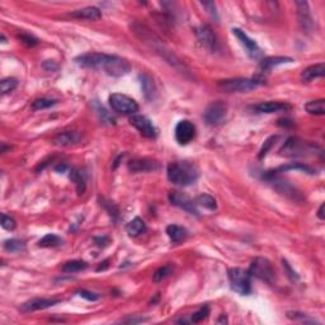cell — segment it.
Returning a JSON list of instances; mask_svg holds the SVG:
<instances>
[{
    "instance_id": "obj_50",
    "label": "cell",
    "mask_w": 325,
    "mask_h": 325,
    "mask_svg": "<svg viewBox=\"0 0 325 325\" xmlns=\"http://www.w3.org/2000/svg\"><path fill=\"white\" fill-rule=\"evenodd\" d=\"M1 42L3 43H5L6 41H5V37H4V34H1Z\"/></svg>"
},
{
    "instance_id": "obj_4",
    "label": "cell",
    "mask_w": 325,
    "mask_h": 325,
    "mask_svg": "<svg viewBox=\"0 0 325 325\" xmlns=\"http://www.w3.org/2000/svg\"><path fill=\"white\" fill-rule=\"evenodd\" d=\"M322 150L319 146L311 142L302 141L297 137H290L281 148L280 154L286 158H304L316 155V151Z\"/></svg>"
},
{
    "instance_id": "obj_39",
    "label": "cell",
    "mask_w": 325,
    "mask_h": 325,
    "mask_svg": "<svg viewBox=\"0 0 325 325\" xmlns=\"http://www.w3.org/2000/svg\"><path fill=\"white\" fill-rule=\"evenodd\" d=\"M1 226H3V229L5 230H14L15 226H17V223L13 217L6 216L5 214L1 215Z\"/></svg>"
},
{
    "instance_id": "obj_23",
    "label": "cell",
    "mask_w": 325,
    "mask_h": 325,
    "mask_svg": "<svg viewBox=\"0 0 325 325\" xmlns=\"http://www.w3.org/2000/svg\"><path fill=\"white\" fill-rule=\"evenodd\" d=\"M289 170H300V172H305L307 174H315L316 169H313L311 166L306 165V164H302V162H292L289 165H282L278 166V168L273 169V170H269V174H280V173L289 172Z\"/></svg>"
},
{
    "instance_id": "obj_14",
    "label": "cell",
    "mask_w": 325,
    "mask_h": 325,
    "mask_svg": "<svg viewBox=\"0 0 325 325\" xmlns=\"http://www.w3.org/2000/svg\"><path fill=\"white\" fill-rule=\"evenodd\" d=\"M232 34H234L236 38L240 41L241 45L245 47L247 50V54L249 55L252 59H258L260 55H262V50L259 48V46L257 45V42L254 39L250 38L244 31H241L240 28H232Z\"/></svg>"
},
{
    "instance_id": "obj_13",
    "label": "cell",
    "mask_w": 325,
    "mask_h": 325,
    "mask_svg": "<svg viewBox=\"0 0 325 325\" xmlns=\"http://www.w3.org/2000/svg\"><path fill=\"white\" fill-rule=\"evenodd\" d=\"M196 136V127L191 121L183 120L181 122H178L175 126V140L178 144L187 145L190 144Z\"/></svg>"
},
{
    "instance_id": "obj_45",
    "label": "cell",
    "mask_w": 325,
    "mask_h": 325,
    "mask_svg": "<svg viewBox=\"0 0 325 325\" xmlns=\"http://www.w3.org/2000/svg\"><path fill=\"white\" fill-rule=\"evenodd\" d=\"M21 39L24 43H27L28 46H36L37 43H38V41H37L36 38H33L32 36H27V34H22Z\"/></svg>"
},
{
    "instance_id": "obj_42",
    "label": "cell",
    "mask_w": 325,
    "mask_h": 325,
    "mask_svg": "<svg viewBox=\"0 0 325 325\" xmlns=\"http://www.w3.org/2000/svg\"><path fill=\"white\" fill-rule=\"evenodd\" d=\"M79 296H81L83 298L88 300V301H97V300H99L100 296L98 293H94V292L87 291V290H81V291L78 292Z\"/></svg>"
},
{
    "instance_id": "obj_8",
    "label": "cell",
    "mask_w": 325,
    "mask_h": 325,
    "mask_svg": "<svg viewBox=\"0 0 325 325\" xmlns=\"http://www.w3.org/2000/svg\"><path fill=\"white\" fill-rule=\"evenodd\" d=\"M109 104L112 109L124 115H135L139 111V104L135 99L130 98L126 94L113 93L109 96Z\"/></svg>"
},
{
    "instance_id": "obj_21",
    "label": "cell",
    "mask_w": 325,
    "mask_h": 325,
    "mask_svg": "<svg viewBox=\"0 0 325 325\" xmlns=\"http://www.w3.org/2000/svg\"><path fill=\"white\" fill-rule=\"evenodd\" d=\"M324 75H325V64L319 63L306 67V69L301 72V80L309 83V81H313L315 80V79L323 78Z\"/></svg>"
},
{
    "instance_id": "obj_37",
    "label": "cell",
    "mask_w": 325,
    "mask_h": 325,
    "mask_svg": "<svg viewBox=\"0 0 325 325\" xmlns=\"http://www.w3.org/2000/svg\"><path fill=\"white\" fill-rule=\"evenodd\" d=\"M208 315H210V307L203 306V307H201L198 311H196V313L191 316L190 323H193V324L201 323V322H203V320H205Z\"/></svg>"
},
{
    "instance_id": "obj_7",
    "label": "cell",
    "mask_w": 325,
    "mask_h": 325,
    "mask_svg": "<svg viewBox=\"0 0 325 325\" xmlns=\"http://www.w3.org/2000/svg\"><path fill=\"white\" fill-rule=\"evenodd\" d=\"M248 272H249L252 277L258 278V280L269 283V285L273 283L274 278H276V273H274V268L272 263L267 258H262V257H258L250 263Z\"/></svg>"
},
{
    "instance_id": "obj_5",
    "label": "cell",
    "mask_w": 325,
    "mask_h": 325,
    "mask_svg": "<svg viewBox=\"0 0 325 325\" xmlns=\"http://www.w3.org/2000/svg\"><path fill=\"white\" fill-rule=\"evenodd\" d=\"M259 85H262L260 80L248 78L225 79V80L217 81V88L225 93H247L258 88Z\"/></svg>"
},
{
    "instance_id": "obj_16",
    "label": "cell",
    "mask_w": 325,
    "mask_h": 325,
    "mask_svg": "<svg viewBox=\"0 0 325 325\" xmlns=\"http://www.w3.org/2000/svg\"><path fill=\"white\" fill-rule=\"evenodd\" d=\"M196 36L197 39L199 41V43L205 48H207L208 51H215V50H216L217 39L214 33V31L211 30L210 26H207V24L199 26L196 30Z\"/></svg>"
},
{
    "instance_id": "obj_31",
    "label": "cell",
    "mask_w": 325,
    "mask_h": 325,
    "mask_svg": "<svg viewBox=\"0 0 325 325\" xmlns=\"http://www.w3.org/2000/svg\"><path fill=\"white\" fill-rule=\"evenodd\" d=\"M88 267V263L84 262V260H69L65 264L63 265V272L65 273H75V272H80L84 271L85 268Z\"/></svg>"
},
{
    "instance_id": "obj_28",
    "label": "cell",
    "mask_w": 325,
    "mask_h": 325,
    "mask_svg": "<svg viewBox=\"0 0 325 325\" xmlns=\"http://www.w3.org/2000/svg\"><path fill=\"white\" fill-rule=\"evenodd\" d=\"M305 111L310 115L315 116H323L325 115V100L324 99H316L310 100L305 104Z\"/></svg>"
},
{
    "instance_id": "obj_11",
    "label": "cell",
    "mask_w": 325,
    "mask_h": 325,
    "mask_svg": "<svg viewBox=\"0 0 325 325\" xmlns=\"http://www.w3.org/2000/svg\"><path fill=\"white\" fill-rule=\"evenodd\" d=\"M169 201L173 206L178 208H182L183 211L188 212L190 215H195V216H198L199 212L197 210L196 202H193L190 197L184 195V193L178 192V191H173V192L169 193Z\"/></svg>"
},
{
    "instance_id": "obj_25",
    "label": "cell",
    "mask_w": 325,
    "mask_h": 325,
    "mask_svg": "<svg viewBox=\"0 0 325 325\" xmlns=\"http://www.w3.org/2000/svg\"><path fill=\"white\" fill-rule=\"evenodd\" d=\"M293 63V59L286 58V56H272V58H265L260 61V69L267 71L273 67L278 66V65H283V64Z\"/></svg>"
},
{
    "instance_id": "obj_48",
    "label": "cell",
    "mask_w": 325,
    "mask_h": 325,
    "mask_svg": "<svg viewBox=\"0 0 325 325\" xmlns=\"http://www.w3.org/2000/svg\"><path fill=\"white\" fill-rule=\"evenodd\" d=\"M108 263H109V260H108V259H107V260H104V262H103V263H100V265H99V267L97 268V271H98V272H100V271H104L105 268L108 267Z\"/></svg>"
},
{
    "instance_id": "obj_22",
    "label": "cell",
    "mask_w": 325,
    "mask_h": 325,
    "mask_svg": "<svg viewBox=\"0 0 325 325\" xmlns=\"http://www.w3.org/2000/svg\"><path fill=\"white\" fill-rule=\"evenodd\" d=\"M71 17L78 19H88V21H98L102 18V12L97 6H85L83 9L72 12Z\"/></svg>"
},
{
    "instance_id": "obj_12",
    "label": "cell",
    "mask_w": 325,
    "mask_h": 325,
    "mask_svg": "<svg viewBox=\"0 0 325 325\" xmlns=\"http://www.w3.org/2000/svg\"><path fill=\"white\" fill-rule=\"evenodd\" d=\"M130 124L132 125L142 136L148 139H155L158 135V131L150 120L146 116L142 115H132L130 118Z\"/></svg>"
},
{
    "instance_id": "obj_26",
    "label": "cell",
    "mask_w": 325,
    "mask_h": 325,
    "mask_svg": "<svg viewBox=\"0 0 325 325\" xmlns=\"http://www.w3.org/2000/svg\"><path fill=\"white\" fill-rule=\"evenodd\" d=\"M166 234H168L169 239L174 244L181 243V241H183L184 239L188 236L187 229H184L183 226L179 225H169L168 228H166Z\"/></svg>"
},
{
    "instance_id": "obj_18",
    "label": "cell",
    "mask_w": 325,
    "mask_h": 325,
    "mask_svg": "<svg viewBox=\"0 0 325 325\" xmlns=\"http://www.w3.org/2000/svg\"><path fill=\"white\" fill-rule=\"evenodd\" d=\"M253 109L258 113H277V112H286L289 109H291V105L289 103H283V102H263L259 103V104L254 105Z\"/></svg>"
},
{
    "instance_id": "obj_46",
    "label": "cell",
    "mask_w": 325,
    "mask_h": 325,
    "mask_svg": "<svg viewBox=\"0 0 325 325\" xmlns=\"http://www.w3.org/2000/svg\"><path fill=\"white\" fill-rule=\"evenodd\" d=\"M124 323H144V322H148V319H144V318H139V319H136V318H130V319H125L122 320Z\"/></svg>"
},
{
    "instance_id": "obj_38",
    "label": "cell",
    "mask_w": 325,
    "mask_h": 325,
    "mask_svg": "<svg viewBox=\"0 0 325 325\" xmlns=\"http://www.w3.org/2000/svg\"><path fill=\"white\" fill-rule=\"evenodd\" d=\"M276 140H277V136H271V137H269V139H268L267 141L264 142V145H263L262 150L259 151V155H258L259 159H263V158H264L265 155H267L268 151H269V149H271L272 146H273V144H274V141H276Z\"/></svg>"
},
{
    "instance_id": "obj_9",
    "label": "cell",
    "mask_w": 325,
    "mask_h": 325,
    "mask_svg": "<svg viewBox=\"0 0 325 325\" xmlns=\"http://www.w3.org/2000/svg\"><path fill=\"white\" fill-rule=\"evenodd\" d=\"M228 115V104L223 100H215L210 103L203 113V120L208 126H217L223 124Z\"/></svg>"
},
{
    "instance_id": "obj_20",
    "label": "cell",
    "mask_w": 325,
    "mask_h": 325,
    "mask_svg": "<svg viewBox=\"0 0 325 325\" xmlns=\"http://www.w3.org/2000/svg\"><path fill=\"white\" fill-rule=\"evenodd\" d=\"M80 141V133L76 132V131H64L60 132L59 135H56L52 140L55 145L58 146H63V148H66V146H72V145L78 144Z\"/></svg>"
},
{
    "instance_id": "obj_17",
    "label": "cell",
    "mask_w": 325,
    "mask_h": 325,
    "mask_svg": "<svg viewBox=\"0 0 325 325\" xmlns=\"http://www.w3.org/2000/svg\"><path fill=\"white\" fill-rule=\"evenodd\" d=\"M61 300L59 298H32L30 301H26L21 305V311L23 313H33L37 310H43V309H48V307L54 306V305L59 304Z\"/></svg>"
},
{
    "instance_id": "obj_49",
    "label": "cell",
    "mask_w": 325,
    "mask_h": 325,
    "mask_svg": "<svg viewBox=\"0 0 325 325\" xmlns=\"http://www.w3.org/2000/svg\"><path fill=\"white\" fill-rule=\"evenodd\" d=\"M221 323H225V324H228V319H226V318L224 315H221L220 319L217 320V324H221Z\"/></svg>"
},
{
    "instance_id": "obj_29",
    "label": "cell",
    "mask_w": 325,
    "mask_h": 325,
    "mask_svg": "<svg viewBox=\"0 0 325 325\" xmlns=\"http://www.w3.org/2000/svg\"><path fill=\"white\" fill-rule=\"evenodd\" d=\"M173 272H174V265L172 263H166V264L162 265L155 271V273L153 274V281L154 282H160V281L168 278L170 274H173Z\"/></svg>"
},
{
    "instance_id": "obj_36",
    "label": "cell",
    "mask_w": 325,
    "mask_h": 325,
    "mask_svg": "<svg viewBox=\"0 0 325 325\" xmlns=\"http://www.w3.org/2000/svg\"><path fill=\"white\" fill-rule=\"evenodd\" d=\"M18 85V80L14 78H6L1 80L0 83V88H1V94H8L10 92H13Z\"/></svg>"
},
{
    "instance_id": "obj_43",
    "label": "cell",
    "mask_w": 325,
    "mask_h": 325,
    "mask_svg": "<svg viewBox=\"0 0 325 325\" xmlns=\"http://www.w3.org/2000/svg\"><path fill=\"white\" fill-rule=\"evenodd\" d=\"M104 207H105V210L108 211V214L111 215V217H113L115 220H117L118 216H120V215H118L120 214V211H118L117 206H116L113 202H105Z\"/></svg>"
},
{
    "instance_id": "obj_1",
    "label": "cell",
    "mask_w": 325,
    "mask_h": 325,
    "mask_svg": "<svg viewBox=\"0 0 325 325\" xmlns=\"http://www.w3.org/2000/svg\"><path fill=\"white\" fill-rule=\"evenodd\" d=\"M75 63L81 67L102 70L115 78H121L129 74L131 70V64L124 58L116 55L100 54V52H88L75 59Z\"/></svg>"
},
{
    "instance_id": "obj_40",
    "label": "cell",
    "mask_w": 325,
    "mask_h": 325,
    "mask_svg": "<svg viewBox=\"0 0 325 325\" xmlns=\"http://www.w3.org/2000/svg\"><path fill=\"white\" fill-rule=\"evenodd\" d=\"M201 5L203 6L206 9V12L208 13V14L212 17L214 19H219V15H217V10H216V5H215L214 1H203V3H201Z\"/></svg>"
},
{
    "instance_id": "obj_34",
    "label": "cell",
    "mask_w": 325,
    "mask_h": 325,
    "mask_svg": "<svg viewBox=\"0 0 325 325\" xmlns=\"http://www.w3.org/2000/svg\"><path fill=\"white\" fill-rule=\"evenodd\" d=\"M70 179H71L74 183L76 184V191H78V195H83L85 192V181L83 175L80 174V172L75 170V169H72L71 172H70Z\"/></svg>"
},
{
    "instance_id": "obj_15",
    "label": "cell",
    "mask_w": 325,
    "mask_h": 325,
    "mask_svg": "<svg viewBox=\"0 0 325 325\" xmlns=\"http://www.w3.org/2000/svg\"><path fill=\"white\" fill-rule=\"evenodd\" d=\"M296 8H297V17L300 27L302 28L304 32L310 33L314 28L313 17H311L310 8H309V3L306 1H296Z\"/></svg>"
},
{
    "instance_id": "obj_27",
    "label": "cell",
    "mask_w": 325,
    "mask_h": 325,
    "mask_svg": "<svg viewBox=\"0 0 325 325\" xmlns=\"http://www.w3.org/2000/svg\"><path fill=\"white\" fill-rule=\"evenodd\" d=\"M126 231L130 236H132V238H136V236H139L140 234L146 231V225L142 221V219L140 217H135L133 220L130 221L126 226Z\"/></svg>"
},
{
    "instance_id": "obj_32",
    "label": "cell",
    "mask_w": 325,
    "mask_h": 325,
    "mask_svg": "<svg viewBox=\"0 0 325 325\" xmlns=\"http://www.w3.org/2000/svg\"><path fill=\"white\" fill-rule=\"evenodd\" d=\"M4 249L6 252H10V253H19V252H23L26 249V244L23 240H19V239H8V240L4 241Z\"/></svg>"
},
{
    "instance_id": "obj_3",
    "label": "cell",
    "mask_w": 325,
    "mask_h": 325,
    "mask_svg": "<svg viewBox=\"0 0 325 325\" xmlns=\"http://www.w3.org/2000/svg\"><path fill=\"white\" fill-rule=\"evenodd\" d=\"M168 179L175 186L187 187L193 184L198 179V169L190 162H170L166 168Z\"/></svg>"
},
{
    "instance_id": "obj_41",
    "label": "cell",
    "mask_w": 325,
    "mask_h": 325,
    "mask_svg": "<svg viewBox=\"0 0 325 325\" xmlns=\"http://www.w3.org/2000/svg\"><path fill=\"white\" fill-rule=\"evenodd\" d=\"M289 316V319L295 320V322H302V323H316L314 319H310V318H307L305 314H300V313H289L287 314Z\"/></svg>"
},
{
    "instance_id": "obj_19",
    "label": "cell",
    "mask_w": 325,
    "mask_h": 325,
    "mask_svg": "<svg viewBox=\"0 0 325 325\" xmlns=\"http://www.w3.org/2000/svg\"><path fill=\"white\" fill-rule=\"evenodd\" d=\"M158 168H159L158 162L151 159H135L129 162V169L132 173L153 172Z\"/></svg>"
},
{
    "instance_id": "obj_30",
    "label": "cell",
    "mask_w": 325,
    "mask_h": 325,
    "mask_svg": "<svg viewBox=\"0 0 325 325\" xmlns=\"http://www.w3.org/2000/svg\"><path fill=\"white\" fill-rule=\"evenodd\" d=\"M63 243L64 240L59 236V235L47 234L38 241V245L41 248H56V247H60Z\"/></svg>"
},
{
    "instance_id": "obj_35",
    "label": "cell",
    "mask_w": 325,
    "mask_h": 325,
    "mask_svg": "<svg viewBox=\"0 0 325 325\" xmlns=\"http://www.w3.org/2000/svg\"><path fill=\"white\" fill-rule=\"evenodd\" d=\"M58 103L56 99H50V98H38V99L32 102V109L33 111H39V109H46L48 107H52Z\"/></svg>"
},
{
    "instance_id": "obj_6",
    "label": "cell",
    "mask_w": 325,
    "mask_h": 325,
    "mask_svg": "<svg viewBox=\"0 0 325 325\" xmlns=\"http://www.w3.org/2000/svg\"><path fill=\"white\" fill-rule=\"evenodd\" d=\"M228 274H229L230 287L232 291L238 292L239 295H249L252 292V282H250L252 276L249 272L243 268H231Z\"/></svg>"
},
{
    "instance_id": "obj_10",
    "label": "cell",
    "mask_w": 325,
    "mask_h": 325,
    "mask_svg": "<svg viewBox=\"0 0 325 325\" xmlns=\"http://www.w3.org/2000/svg\"><path fill=\"white\" fill-rule=\"evenodd\" d=\"M264 178L268 183H271L272 186H273L274 190L277 191V192H280L281 195H283V196L292 198L293 201H300V199H301V196H300V193L296 191V188H293V187H292L290 183H287V182L277 178V175L265 173Z\"/></svg>"
},
{
    "instance_id": "obj_2",
    "label": "cell",
    "mask_w": 325,
    "mask_h": 325,
    "mask_svg": "<svg viewBox=\"0 0 325 325\" xmlns=\"http://www.w3.org/2000/svg\"><path fill=\"white\" fill-rule=\"evenodd\" d=\"M133 32L145 45L148 46L149 48H151L155 54H158L162 59H164L165 63H168L172 67H174L177 71L182 72L184 75H188L190 74V69L186 66V64L178 58L177 55L170 50V48L166 47L164 43H162V39L157 36L155 33H153L150 30H148L144 26H139V24H135L133 26Z\"/></svg>"
},
{
    "instance_id": "obj_44",
    "label": "cell",
    "mask_w": 325,
    "mask_h": 325,
    "mask_svg": "<svg viewBox=\"0 0 325 325\" xmlns=\"http://www.w3.org/2000/svg\"><path fill=\"white\" fill-rule=\"evenodd\" d=\"M283 267L286 268L287 273H289V277L291 278L292 281H297V280H298V276H297V273H296V272H293V271H292V268L290 267V264H289V263L286 262V260H283Z\"/></svg>"
},
{
    "instance_id": "obj_47",
    "label": "cell",
    "mask_w": 325,
    "mask_h": 325,
    "mask_svg": "<svg viewBox=\"0 0 325 325\" xmlns=\"http://www.w3.org/2000/svg\"><path fill=\"white\" fill-rule=\"evenodd\" d=\"M324 208H325V205H324V203H323V205L320 206L319 211H318V217H319L320 220H324V219H325V216H324Z\"/></svg>"
},
{
    "instance_id": "obj_33",
    "label": "cell",
    "mask_w": 325,
    "mask_h": 325,
    "mask_svg": "<svg viewBox=\"0 0 325 325\" xmlns=\"http://www.w3.org/2000/svg\"><path fill=\"white\" fill-rule=\"evenodd\" d=\"M196 205L202 206L203 208H207V210L210 211H215L217 208L216 199L211 196V195H207V193H203V195L197 197Z\"/></svg>"
},
{
    "instance_id": "obj_24",
    "label": "cell",
    "mask_w": 325,
    "mask_h": 325,
    "mask_svg": "<svg viewBox=\"0 0 325 325\" xmlns=\"http://www.w3.org/2000/svg\"><path fill=\"white\" fill-rule=\"evenodd\" d=\"M140 80H141V88L145 98L148 100H153L155 96H157V88H155V84H154V80L150 76L146 75V74H141Z\"/></svg>"
}]
</instances>
